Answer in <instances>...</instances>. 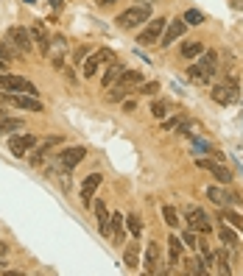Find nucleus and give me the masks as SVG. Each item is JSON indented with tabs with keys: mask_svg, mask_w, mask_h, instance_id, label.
Listing matches in <instances>:
<instances>
[{
	"mask_svg": "<svg viewBox=\"0 0 243 276\" xmlns=\"http://www.w3.org/2000/svg\"><path fill=\"white\" fill-rule=\"evenodd\" d=\"M162 218H165V223H168L171 229L179 226V212H176V207H171V204H165V207H162Z\"/></svg>",
	"mask_w": 243,
	"mask_h": 276,
	"instance_id": "nucleus-27",
	"label": "nucleus"
},
{
	"mask_svg": "<svg viewBox=\"0 0 243 276\" xmlns=\"http://www.w3.org/2000/svg\"><path fill=\"white\" fill-rule=\"evenodd\" d=\"M168 109H171V103H165V101H154V103H151V115L157 117V120H165Z\"/></svg>",
	"mask_w": 243,
	"mask_h": 276,
	"instance_id": "nucleus-30",
	"label": "nucleus"
},
{
	"mask_svg": "<svg viewBox=\"0 0 243 276\" xmlns=\"http://www.w3.org/2000/svg\"><path fill=\"white\" fill-rule=\"evenodd\" d=\"M157 90H159V84H157V81H148V84L140 87V92H145V95H157Z\"/></svg>",
	"mask_w": 243,
	"mask_h": 276,
	"instance_id": "nucleus-34",
	"label": "nucleus"
},
{
	"mask_svg": "<svg viewBox=\"0 0 243 276\" xmlns=\"http://www.w3.org/2000/svg\"><path fill=\"white\" fill-rule=\"evenodd\" d=\"M112 234H115V240H117V243H120V240H123V215L120 212H112Z\"/></svg>",
	"mask_w": 243,
	"mask_h": 276,
	"instance_id": "nucleus-28",
	"label": "nucleus"
},
{
	"mask_svg": "<svg viewBox=\"0 0 243 276\" xmlns=\"http://www.w3.org/2000/svg\"><path fill=\"white\" fill-rule=\"evenodd\" d=\"M22 128V120L20 117H6V115H0V134H6V131H20Z\"/></svg>",
	"mask_w": 243,
	"mask_h": 276,
	"instance_id": "nucleus-22",
	"label": "nucleus"
},
{
	"mask_svg": "<svg viewBox=\"0 0 243 276\" xmlns=\"http://www.w3.org/2000/svg\"><path fill=\"white\" fill-rule=\"evenodd\" d=\"M84 156H87V148H81V145H73V148H64L59 159H62V168H64V170H73L81 159H84Z\"/></svg>",
	"mask_w": 243,
	"mask_h": 276,
	"instance_id": "nucleus-13",
	"label": "nucleus"
},
{
	"mask_svg": "<svg viewBox=\"0 0 243 276\" xmlns=\"http://www.w3.org/2000/svg\"><path fill=\"white\" fill-rule=\"evenodd\" d=\"M120 73H123V64H120V62H112L109 67H106L104 81H101V84H104V87H115V81L120 78Z\"/></svg>",
	"mask_w": 243,
	"mask_h": 276,
	"instance_id": "nucleus-21",
	"label": "nucleus"
},
{
	"mask_svg": "<svg viewBox=\"0 0 243 276\" xmlns=\"http://www.w3.org/2000/svg\"><path fill=\"white\" fill-rule=\"evenodd\" d=\"M185 220H187V229L201 232V234H210V229H212V223H210V218H207V212H204V209H199V207H187L185 209Z\"/></svg>",
	"mask_w": 243,
	"mask_h": 276,
	"instance_id": "nucleus-9",
	"label": "nucleus"
},
{
	"mask_svg": "<svg viewBox=\"0 0 243 276\" xmlns=\"http://www.w3.org/2000/svg\"><path fill=\"white\" fill-rule=\"evenodd\" d=\"M165 25H168V20H165V17H157V20H151V22L143 28V31H140L137 42L143 45V48H148V45H157L159 37H162V31H165Z\"/></svg>",
	"mask_w": 243,
	"mask_h": 276,
	"instance_id": "nucleus-7",
	"label": "nucleus"
},
{
	"mask_svg": "<svg viewBox=\"0 0 243 276\" xmlns=\"http://www.w3.org/2000/svg\"><path fill=\"white\" fill-rule=\"evenodd\" d=\"M229 6H232V9H238V11H243V0H229Z\"/></svg>",
	"mask_w": 243,
	"mask_h": 276,
	"instance_id": "nucleus-38",
	"label": "nucleus"
},
{
	"mask_svg": "<svg viewBox=\"0 0 243 276\" xmlns=\"http://www.w3.org/2000/svg\"><path fill=\"white\" fill-rule=\"evenodd\" d=\"M123 265L126 268H137L140 265V243H129L123 251Z\"/></svg>",
	"mask_w": 243,
	"mask_h": 276,
	"instance_id": "nucleus-20",
	"label": "nucleus"
},
{
	"mask_svg": "<svg viewBox=\"0 0 243 276\" xmlns=\"http://www.w3.org/2000/svg\"><path fill=\"white\" fill-rule=\"evenodd\" d=\"M126 226H129V232H132V237H140V232H143V223H140L137 215H129V218H126Z\"/></svg>",
	"mask_w": 243,
	"mask_h": 276,
	"instance_id": "nucleus-32",
	"label": "nucleus"
},
{
	"mask_svg": "<svg viewBox=\"0 0 243 276\" xmlns=\"http://www.w3.org/2000/svg\"><path fill=\"white\" fill-rule=\"evenodd\" d=\"M179 123H182L179 117H171V120H165V123H162V131H171V128H176Z\"/></svg>",
	"mask_w": 243,
	"mask_h": 276,
	"instance_id": "nucleus-36",
	"label": "nucleus"
},
{
	"mask_svg": "<svg viewBox=\"0 0 243 276\" xmlns=\"http://www.w3.org/2000/svg\"><path fill=\"white\" fill-rule=\"evenodd\" d=\"M0 90L6 92H26V95H37V87L22 75H11V73H0Z\"/></svg>",
	"mask_w": 243,
	"mask_h": 276,
	"instance_id": "nucleus-4",
	"label": "nucleus"
},
{
	"mask_svg": "<svg viewBox=\"0 0 243 276\" xmlns=\"http://www.w3.org/2000/svg\"><path fill=\"white\" fill-rule=\"evenodd\" d=\"M0 59H3V62H11V59H14V50L9 48V42H0Z\"/></svg>",
	"mask_w": 243,
	"mask_h": 276,
	"instance_id": "nucleus-33",
	"label": "nucleus"
},
{
	"mask_svg": "<svg viewBox=\"0 0 243 276\" xmlns=\"http://www.w3.org/2000/svg\"><path fill=\"white\" fill-rule=\"evenodd\" d=\"M196 165H199L201 170H207V173H212L218 181H224V184H229V181H232V173H229L221 162H215V159H196Z\"/></svg>",
	"mask_w": 243,
	"mask_h": 276,
	"instance_id": "nucleus-12",
	"label": "nucleus"
},
{
	"mask_svg": "<svg viewBox=\"0 0 243 276\" xmlns=\"http://www.w3.org/2000/svg\"><path fill=\"white\" fill-rule=\"evenodd\" d=\"M238 92H240L238 78H235V75H229V78L218 81V84L212 87V101L227 106V103H235V101H238Z\"/></svg>",
	"mask_w": 243,
	"mask_h": 276,
	"instance_id": "nucleus-3",
	"label": "nucleus"
},
{
	"mask_svg": "<svg viewBox=\"0 0 243 276\" xmlns=\"http://www.w3.org/2000/svg\"><path fill=\"white\" fill-rule=\"evenodd\" d=\"M134 109H137V101H123V112H126V115H132Z\"/></svg>",
	"mask_w": 243,
	"mask_h": 276,
	"instance_id": "nucleus-37",
	"label": "nucleus"
},
{
	"mask_svg": "<svg viewBox=\"0 0 243 276\" xmlns=\"http://www.w3.org/2000/svg\"><path fill=\"white\" fill-rule=\"evenodd\" d=\"M185 28H187V22H185V20H179V17H176V20H171L168 25H165L162 37H159V45H162V48H171V45H174L176 39H179L182 34H185Z\"/></svg>",
	"mask_w": 243,
	"mask_h": 276,
	"instance_id": "nucleus-10",
	"label": "nucleus"
},
{
	"mask_svg": "<svg viewBox=\"0 0 243 276\" xmlns=\"http://www.w3.org/2000/svg\"><path fill=\"white\" fill-rule=\"evenodd\" d=\"M101 181H104L101 173H92L84 179V184H81V201H84V207H90V201H92V196H95V190L101 187Z\"/></svg>",
	"mask_w": 243,
	"mask_h": 276,
	"instance_id": "nucleus-14",
	"label": "nucleus"
},
{
	"mask_svg": "<svg viewBox=\"0 0 243 276\" xmlns=\"http://www.w3.org/2000/svg\"><path fill=\"white\" fill-rule=\"evenodd\" d=\"M201 53H204V45H201L199 39L182 45V56H185V59H196V56H201Z\"/></svg>",
	"mask_w": 243,
	"mask_h": 276,
	"instance_id": "nucleus-24",
	"label": "nucleus"
},
{
	"mask_svg": "<svg viewBox=\"0 0 243 276\" xmlns=\"http://www.w3.org/2000/svg\"><path fill=\"white\" fill-rule=\"evenodd\" d=\"M104 62H112V50H109V48H98L95 53L87 56L84 62H81V73H84V78H92Z\"/></svg>",
	"mask_w": 243,
	"mask_h": 276,
	"instance_id": "nucleus-8",
	"label": "nucleus"
},
{
	"mask_svg": "<svg viewBox=\"0 0 243 276\" xmlns=\"http://www.w3.org/2000/svg\"><path fill=\"white\" fill-rule=\"evenodd\" d=\"M31 39L39 45V50H42V53L48 50V45H51V37H48V31H45V25H42V22H37V25L31 28Z\"/></svg>",
	"mask_w": 243,
	"mask_h": 276,
	"instance_id": "nucleus-19",
	"label": "nucleus"
},
{
	"mask_svg": "<svg viewBox=\"0 0 243 276\" xmlns=\"http://www.w3.org/2000/svg\"><path fill=\"white\" fill-rule=\"evenodd\" d=\"M6 251H9V245H6V243H0V257H3Z\"/></svg>",
	"mask_w": 243,
	"mask_h": 276,
	"instance_id": "nucleus-40",
	"label": "nucleus"
},
{
	"mask_svg": "<svg viewBox=\"0 0 243 276\" xmlns=\"http://www.w3.org/2000/svg\"><path fill=\"white\" fill-rule=\"evenodd\" d=\"M140 3H151V0H140Z\"/></svg>",
	"mask_w": 243,
	"mask_h": 276,
	"instance_id": "nucleus-41",
	"label": "nucleus"
},
{
	"mask_svg": "<svg viewBox=\"0 0 243 276\" xmlns=\"http://www.w3.org/2000/svg\"><path fill=\"white\" fill-rule=\"evenodd\" d=\"M92 207H95V218H98V229L104 237H109V209H106V204L101 201V198H95L92 201Z\"/></svg>",
	"mask_w": 243,
	"mask_h": 276,
	"instance_id": "nucleus-17",
	"label": "nucleus"
},
{
	"mask_svg": "<svg viewBox=\"0 0 243 276\" xmlns=\"http://www.w3.org/2000/svg\"><path fill=\"white\" fill-rule=\"evenodd\" d=\"M64 50H67V42H64L62 37H56V39H53V42L48 45V50H45V56H48L51 62L56 64V67H62V64H64Z\"/></svg>",
	"mask_w": 243,
	"mask_h": 276,
	"instance_id": "nucleus-15",
	"label": "nucleus"
},
{
	"mask_svg": "<svg viewBox=\"0 0 243 276\" xmlns=\"http://www.w3.org/2000/svg\"><path fill=\"white\" fill-rule=\"evenodd\" d=\"M182 240H185V243L190 245V249H196V245H199V240H196V232H193V229H190V232H185V234H182Z\"/></svg>",
	"mask_w": 243,
	"mask_h": 276,
	"instance_id": "nucleus-35",
	"label": "nucleus"
},
{
	"mask_svg": "<svg viewBox=\"0 0 243 276\" xmlns=\"http://www.w3.org/2000/svg\"><path fill=\"white\" fill-rule=\"evenodd\" d=\"M0 101L11 103V106H17V109H28V112H42L45 109L37 95H26V92H6V95H0Z\"/></svg>",
	"mask_w": 243,
	"mask_h": 276,
	"instance_id": "nucleus-6",
	"label": "nucleus"
},
{
	"mask_svg": "<svg viewBox=\"0 0 243 276\" xmlns=\"http://www.w3.org/2000/svg\"><path fill=\"white\" fill-rule=\"evenodd\" d=\"M6 67H9V62H3V59H0V73H6Z\"/></svg>",
	"mask_w": 243,
	"mask_h": 276,
	"instance_id": "nucleus-39",
	"label": "nucleus"
},
{
	"mask_svg": "<svg viewBox=\"0 0 243 276\" xmlns=\"http://www.w3.org/2000/svg\"><path fill=\"white\" fill-rule=\"evenodd\" d=\"M221 220H229L235 229H240L243 232V215H238V212H232L229 207H221Z\"/></svg>",
	"mask_w": 243,
	"mask_h": 276,
	"instance_id": "nucleus-25",
	"label": "nucleus"
},
{
	"mask_svg": "<svg viewBox=\"0 0 243 276\" xmlns=\"http://www.w3.org/2000/svg\"><path fill=\"white\" fill-rule=\"evenodd\" d=\"M182 20H185L187 25H201V22H204V14H201L199 9H187V11H185V17H182Z\"/></svg>",
	"mask_w": 243,
	"mask_h": 276,
	"instance_id": "nucleus-29",
	"label": "nucleus"
},
{
	"mask_svg": "<svg viewBox=\"0 0 243 276\" xmlns=\"http://www.w3.org/2000/svg\"><path fill=\"white\" fill-rule=\"evenodd\" d=\"M187 273H193V276H204L207 273V262H201V260H187V268H185Z\"/></svg>",
	"mask_w": 243,
	"mask_h": 276,
	"instance_id": "nucleus-31",
	"label": "nucleus"
},
{
	"mask_svg": "<svg viewBox=\"0 0 243 276\" xmlns=\"http://www.w3.org/2000/svg\"><path fill=\"white\" fill-rule=\"evenodd\" d=\"M145 20H151V6H148V3H137V6L126 9L120 17H117V25L126 28V31H132V28L143 25Z\"/></svg>",
	"mask_w": 243,
	"mask_h": 276,
	"instance_id": "nucleus-2",
	"label": "nucleus"
},
{
	"mask_svg": "<svg viewBox=\"0 0 243 276\" xmlns=\"http://www.w3.org/2000/svg\"><path fill=\"white\" fill-rule=\"evenodd\" d=\"M6 39H9V45L14 50H20V53H31L34 48V39H31V31L22 25H11L9 34H6Z\"/></svg>",
	"mask_w": 243,
	"mask_h": 276,
	"instance_id": "nucleus-5",
	"label": "nucleus"
},
{
	"mask_svg": "<svg viewBox=\"0 0 243 276\" xmlns=\"http://www.w3.org/2000/svg\"><path fill=\"white\" fill-rule=\"evenodd\" d=\"M168 254H171V265H179V257H182V240L176 237V234L168 240Z\"/></svg>",
	"mask_w": 243,
	"mask_h": 276,
	"instance_id": "nucleus-23",
	"label": "nucleus"
},
{
	"mask_svg": "<svg viewBox=\"0 0 243 276\" xmlns=\"http://www.w3.org/2000/svg\"><path fill=\"white\" fill-rule=\"evenodd\" d=\"M215 73H218V50H204L199 62L187 70V75L193 81H201V84H210Z\"/></svg>",
	"mask_w": 243,
	"mask_h": 276,
	"instance_id": "nucleus-1",
	"label": "nucleus"
},
{
	"mask_svg": "<svg viewBox=\"0 0 243 276\" xmlns=\"http://www.w3.org/2000/svg\"><path fill=\"white\" fill-rule=\"evenodd\" d=\"M207 198H210L212 204H218V207H229V204H238L240 201L238 196H227L221 187H207Z\"/></svg>",
	"mask_w": 243,
	"mask_h": 276,
	"instance_id": "nucleus-16",
	"label": "nucleus"
},
{
	"mask_svg": "<svg viewBox=\"0 0 243 276\" xmlns=\"http://www.w3.org/2000/svg\"><path fill=\"white\" fill-rule=\"evenodd\" d=\"M34 145H37V137H34V134H17V137L9 140V151L14 156H20V159L34 148Z\"/></svg>",
	"mask_w": 243,
	"mask_h": 276,
	"instance_id": "nucleus-11",
	"label": "nucleus"
},
{
	"mask_svg": "<svg viewBox=\"0 0 243 276\" xmlns=\"http://www.w3.org/2000/svg\"><path fill=\"white\" fill-rule=\"evenodd\" d=\"M218 237H221L224 245H238V234H235L232 229L227 226V223H221V229H218Z\"/></svg>",
	"mask_w": 243,
	"mask_h": 276,
	"instance_id": "nucleus-26",
	"label": "nucleus"
},
{
	"mask_svg": "<svg viewBox=\"0 0 243 276\" xmlns=\"http://www.w3.org/2000/svg\"><path fill=\"white\" fill-rule=\"evenodd\" d=\"M145 271L148 273H157L159 271V249H157V243H148V249H145Z\"/></svg>",
	"mask_w": 243,
	"mask_h": 276,
	"instance_id": "nucleus-18",
	"label": "nucleus"
}]
</instances>
